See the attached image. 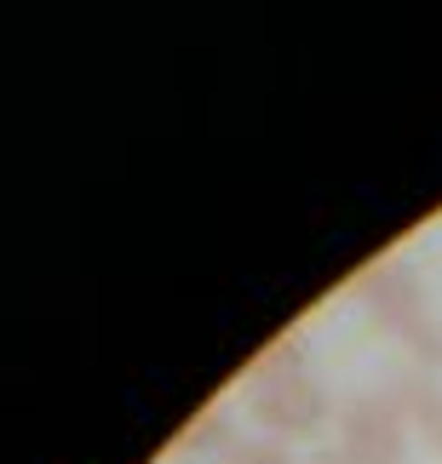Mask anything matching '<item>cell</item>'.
I'll return each instance as SVG.
<instances>
[{
    "label": "cell",
    "instance_id": "obj_1",
    "mask_svg": "<svg viewBox=\"0 0 442 464\" xmlns=\"http://www.w3.org/2000/svg\"><path fill=\"white\" fill-rule=\"evenodd\" d=\"M357 424H362V430H357L362 453H374V459H391V453H397V441H402L397 413H385V407H368V413H362Z\"/></svg>",
    "mask_w": 442,
    "mask_h": 464
},
{
    "label": "cell",
    "instance_id": "obj_2",
    "mask_svg": "<svg viewBox=\"0 0 442 464\" xmlns=\"http://www.w3.org/2000/svg\"><path fill=\"white\" fill-rule=\"evenodd\" d=\"M426 436H431V448H442V396L426 401Z\"/></svg>",
    "mask_w": 442,
    "mask_h": 464
}]
</instances>
